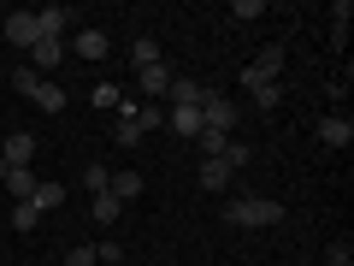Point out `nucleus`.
Listing matches in <instances>:
<instances>
[{"mask_svg":"<svg viewBox=\"0 0 354 266\" xmlns=\"http://www.w3.org/2000/svg\"><path fill=\"white\" fill-rule=\"evenodd\" d=\"M59 60H65V42H53V36H41L36 48H30V71H59Z\"/></svg>","mask_w":354,"mask_h":266,"instance_id":"obj_7","label":"nucleus"},{"mask_svg":"<svg viewBox=\"0 0 354 266\" xmlns=\"http://www.w3.org/2000/svg\"><path fill=\"white\" fill-rule=\"evenodd\" d=\"M113 142H118V148H142V130H136V118H118V125H113Z\"/></svg>","mask_w":354,"mask_h":266,"instance_id":"obj_23","label":"nucleus"},{"mask_svg":"<svg viewBox=\"0 0 354 266\" xmlns=\"http://www.w3.org/2000/svg\"><path fill=\"white\" fill-rule=\"evenodd\" d=\"M319 142H325V148H348V142H354V118L325 113V118H319Z\"/></svg>","mask_w":354,"mask_h":266,"instance_id":"obj_4","label":"nucleus"},{"mask_svg":"<svg viewBox=\"0 0 354 266\" xmlns=\"http://www.w3.org/2000/svg\"><path fill=\"white\" fill-rule=\"evenodd\" d=\"M30 101H36L41 113H65V101H71V95H65V83H48V77H41V83L30 89Z\"/></svg>","mask_w":354,"mask_h":266,"instance_id":"obj_9","label":"nucleus"},{"mask_svg":"<svg viewBox=\"0 0 354 266\" xmlns=\"http://www.w3.org/2000/svg\"><path fill=\"white\" fill-rule=\"evenodd\" d=\"M236 118H242V107L230 101V95H218V89H207V95H201V125L207 130H225V136H230Z\"/></svg>","mask_w":354,"mask_h":266,"instance_id":"obj_2","label":"nucleus"},{"mask_svg":"<svg viewBox=\"0 0 354 266\" xmlns=\"http://www.w3.org/2000/svg\"><path fill=\"white\" fill-rule=\"evenodd\" d=\"M36 207H30V202H12V231H36Z\"/></svg>","mask_w":354,"mask_h":266,"instance_id":"obj_25","label":"nucleus"},{"mask_svg":"<svg viewBox=\"0 0 354 266\" xmlns=\"http://www.w3.org/2000/svg\"><path fill=\"white\" fill-rule=\"evenodd\" d=\"M71 18H77L71 6H48V12H36V30H41V36H53V42H59V30L71 24Z\"/></svg>","mask_w":354,"mask_h":266,"instance_id":"obj_13","label":"nucleus"},{"mask_svg":"<svg viewBox=\"0 0 354 266\" xmlns=\"http://www.w3.org/2000/svg\"><path fill=\"white\" fill-rule=\"evenodd\" d=\"M6 172H12V166H6V160H0V184H6Z\"/></svg>","mask_w":354,"mask_h":266,"instance_id":"obj_32","label":"nucleus"},{"mask_svg":"<svg viewBox=\"0 0 354 266\" xmlns=\"http://www.w3.org/2000/svg\"><path fill=\"white\" fill-rule=\"evenodd\" d=\"M95 260H106V266H113V260H124V249H118V242L106 237V242H95Z\"/></svg>","mask_w":354,"mask_h":266,"instance_id":"obj_29","label":"nucleus"},{"mask_svg":"<svg viewBox=\"0 0 354 266\" xmlns=\"http://www.w3.org/2000/svg\"><path fill=\"white\" fill-rule=\"evenodd\" d=\"M165 130L171 136H201V107H165Z\"/></svg>","mask_w":354,"mask_h":266,"instance_id":"obj_5","label":"nucleus"},{"mask_svg":"<svg viewBox=\"0 0 354 266\" xmlns=\"http://www.w3.org/2000/svg\"><path fill=\"white\" fill-rule=\"evenodd\" d=\"M88 101L101 107V113H118V101H124V95H118V83H95V95H88Z\"/></svg>","mask_w":354,"mask_h":266,"instance_id":"obj_22","label":"nucleus"},{"mask_svg":"<svg viewBox=\"0 0 354 266\" xmlns=\"http://www.w3.org/2000/svg\"><path fill=\"white\" fill-rule=\"evenodd\" d=\"M0 160H6V166H30V160H36V136H30V130H12L6 148H0Z\"/></svg>","mask_w":354,"mask_h":266,"instance_id":"obj_8","label":"nucleus"},{"mask_svg":"<svg viewBox=\"0 0 354 266\" xmlns=\"http://www.w3.org/2000/svg\"><path fill=\"white\" fill-rule=\"evenodd\" d=\"M230 18H242V24H254V18H266V0H236V6H230Z\"/></svg>","mask_w":354,"mask_h":266,"instance_id":"obj_26","label":"nucleus"},{"mask_svg":"<svg viewBox=\"0 0 354 266\" xmlns=\"http://www.w3.org/2000/svg\"><path fill=\"white\" fill-rule=\"evenodd\" d=\"M201 95H207V89L195 83V77H171V89H165V101H171V107H201Z\"/></svg>","mask_w":354,"mask_h":266,"instance_id":"obj_11","label":"nucleus"},{"mask_svg":"<svg viewBox=\"0 0 354 266\" xmlns=\"http://www.w3.org/2000/svg\"><path fill=\"white\" fill-rule=\"evenodd\" d=\"M6 190H12V202H30V195H36V172H30V166H12V172H6Z\"/></svg>","mask_w":354,"mask_h":266,"instance_id":"obj_15","label":"nucleus"},{"mask_svg":"<svg viewBox=\"0 0 354 266\" xmlns=\"http://www.w3.org/2000/svg\"><path fill=\"white\" fill-rule=\"evenodd\" d=\"M71 48L83 53V60H106V48H113V42H106V30H77Z\"/></svg>","mask_w":354,"mask_h":266,"instance_id":"obj_12","label":"nucleus"},{"mask_svg":"<svg viewBox=\"0 0 354 266\" xmlns=\"http://www.w3.org/2000/svg\"><path fill=\"white\" fill-rule=\"evenodd\" d=\"M330 266H354V249H348V242H330Z\"/></svg>","mask_w":354,"mask_h":266,"instance_id":"obj_30","label":"nucleus"},{"mask_svg":"<svg viewBox=\"0 0 354 266\" xmlns=\"http://www.w3.org/2000/svg\"><path fill=\"white\" fill-rule=\"evenodd\" d=\"M6 42H12V48H36V42H41L36 12H12V18H6Z\"/></svg>","mask_w":354,"mask_h":266,"instance_id":"obj_6","label":"nucleus"},{"mask_svg":"<svg viewBox=\"0 0 354 266\" xmlns=\"http://www.w3.org/2000/svg\"><path fill=\"white\" fill-rule=\"evenodd\" d=\"M130 60H136V71H142V65H160V48H153V36H136V42H130Z\"/></svg>","mask_w":354,"mask_h":266,"instance_id":"obj_21","label":"nucleus"},{"mask_svg":"<svg viewBox=\"0 0 354 266\" xmlns=\"http://www.w3.org/2000/svg\"><path fill=\"white\" fill-rule=\"evenodd\" d=\"M59 266H95V249H71V254H65Z\"/></svg>","mask_w":354,"mask_h":266,"instance_id":"obj_31","label":"nucleus"},{"mask_svg":"<svg viewBox=\"0 0 354 266\" xmlns=\"http://www.w3.org/2000/svg\"><path fill=\"white\" fill-rule=\"evenodd\" d=\"M278 71H283V48H278V42H266V48L242 65V83H248V89L254 83H278Z\"/></svg>","mask_w":354,"mask_h":266,"instance_id":"obj_3","label":"nucleus"},{"mask_svg":"<svg viewBox=\"0 0 354 266\" xmlns=\"http://www.w3.org/2000/svg\"><path fill=\"white\" fill-rule=\"evenodd\" d=\"M106 177H113V172H106L101 160H88V166H83V184H88V195H101V190H106Z\"/></svg>","mask_w":354,"mask_h":266,"instance_id":"obj_24","label":"nucleus"},{"mask_svg":"<svg viewBox=\"0 0 354 266\" xmlns=\"http://www.w3.org/2000/svg\"><path fill=\"white\" fill-rule=\"evenodd\" d=\"M36 83H41V77L30 71V65H12V89H18V95H30V89H36Z\"/></svg>","mask_w":354,"mask_h":266,"instance_id":"obj_28","label":"nucleus"},{"mask_svg":"<svg viewBox=\"0 0 354 266\" xmlns=\"http://www.w3.org/2000/svg\"><path fill=\"white\" fill-rule=\"evenodd\" d=\"M278 219H283V207L272 195H236L225 207V225H242V231H266V225H278Z\"/></svg>","mask_w":354,"mask_h":266,"instance_id":"obj_1","label":"nucleus"},{"mask_svg":"<svg viewBox=\"0 0 354 266\" xmlns=\"http://www.w3.org/2000/svg\"><path fill=\"white\" fill-rule=\"evenodd\" d=\"M248 101L260 107V113H278V107H283V83H254V89H248Z\"/></svg>","mask_w":354,"mask_h":266,"instance_id":"obj_14","label":"nucleus"},{"mask_svg":"<svg viewBox=\"0 0 354 266\" xmlns=\"http://www.w3.org/2000/svg\"><path fill=\"white\" fill-rule=\"evenodd\" d=\"M136 83L148 89V95H165V89H171V71H165V60H160V65H142V71H136Z\"/></svg>","mask_w":354,"mask_h":266,"instance_id":"obj_17","label":"nucleus"},{"mask_svg":"<svg viewBox=\"0 0 354 266\" xmlns=\"http://www.w3.org/2000/svg\"><path fill=\"white\" fill-rule=\"evenodd\" d=\"M218 160H225V166H230V172H236V166H248V160H254V154H248V142H230V148H225V154H218Z\"/></svg>","mask_w":354,"mask_h":266,"instance_id":"obj_27","label":"nucleus"},{"mask_svg":"<svg viewBox=\"0 0 354 266\" xmlns=\"http://www.w3.org/2000/svg\"><path fill=\"white\" fill-rule=\"evenodd\" d=\"M88 219H95V225H118V219H124V202H118L113 190H101L95 202H88Z\"/></svg>","mask_w":354,"mask_h":266,"instance_id":"obj_10","label":"nucleus"},{"mask_svg":"<svg viewBox=\"0 0 354 266\" xmlns=\"http://www.w3.org/2000/svg\"><path fill=\"white\" fill-rule=\"evenodd\" d=\"M59 202H65V184H36V195H30L36 213H48V207H59Z\"/></svg>","mask_w":354,"mask_h":266,"instance_id":"obj_19","label":"nucleus"},{"mask_svg":"<svg viewBox=\"0 0 354 266\" xmlns=\"http://www.w3.org/2000/svg\"><path fill=\"white\" fill-rule=\"evenodd\" d=\"M106 190H113L118 202H136V195H142V172H113V177H106Z\"/></svg>","mask_w":354,"mask_h":266,"instance_id":"obj_16","label":"nucleus"},{"mask_svg":"<svg viewBox=\"0 0 354 266\" xmlns=\"http://www.w3.org/2000/svg\"><path fill=\"white\" fill-rule=\"evenodd\" d=\"M225 184H230V166H225V160H201V190H213V195H218Z\"/></svg>","mask_w":354,"mask_h":266,"instance_id":"obj_18","label":"nucleus"},{"mask_svg":"<svg viewBox=\"0 0 354 266\" xmlns=\"http://www.w3.org/2000/svg\"><path fill=\"white\" fill-rule=\"evenodd\" d=\"M195 142H201V160H218V154L230 148V136H225V130H207V125H201V136H195Z\"/></svg>","mask_w":354,"mask_h":266,"instance_id":"obj_20","label":"nucleus"}]
</instances>
